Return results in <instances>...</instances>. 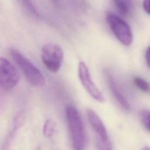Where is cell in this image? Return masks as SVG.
<instances>
[{
	"instance_id": "1",
	"label": "cell",
	"mask_w": 150,
	"mask_h": 150,
	"mask_svg": "<svg viewBox=\"0 0 150 150\" xmlns=\"http://www.w3.org/2000/svg\"><path fill=\"white\" fill-rule=\"evenodd\" d=\"M66 116L74 150H84L86 138L81 117L78 110L71 105L66 108Z\"/></svg>"
},
{
	"instance_id": "2",
	"label": "cell",
	"mask_w": 150,
	"mask_h": 150,
	"mask_svg": "<svg viewBox=\"0 0 150 150\" xmlns=\"http://www.w3.org/2000/svg\"><path fill=\"white\" fill-rule=\"evenodd\" d=\"M9 52L13 60L32 86L42 87L45 85L46 80L44 76L29 59L15 49H11Z\"/></svg>"
},
{
	"instance_id": "3",
	"label": "cell",
	"mask_w": 150,
	"mask_h": 150,
	"mask_svg": "<svg viewBox=\"0 0 150 150\" xmlns=\"http://www.w3.org/2000/svg\"><path fill=\"white\" fill-rule=\"evenodd\" d=\"M105 19L116 38L122 45L130 46L132 42L133 36L128 24L119 16L110 11L106 13Z\"/></svg>"
},
{
	"instance_id": "4",
	"label": "cell",
	"mask_w": 150,
	"mask_h": 150,
	"mask_svg": "<svg viewBox=\"0 0 150 150\" xmlns=\"http://www.w3.org/2000/svg\"><path fill=\"white\" fill-rule=\"evenodd\" d=\"M64 57L62 48L54 43H46L42 48V60L45 67L50 71L57 72L61 67Z\"/></svg>"
},
{
	"instance_id": "5",
	"label": "cell",
	"mask_w": 150,
	"mask_h": 150,
	"mask_svg": "<svg viewBox=\"0 0 150 150\" xmlns=\"http://www.w3.org/2000/svg\"><path fill=\"white\" fill-rule=\"evenodd\" d=\"M19 74L16 68L6 58H0V84L4 90L13 88L19 81Z\"/></svg>"
},
{
	"instance_id": "6",
	"label": "cell",
	"mask_w": 150,
	"mask_h": 150,
	"mask_svg": "<svg viewBox=\"0 0 150 150\" xmlns=\"http://www.w3.org/2000/svg\"><path fill=\"white\" fill-rule=\"evenodd\" d=\"M78 73L81 83L87 93L97 101L103 103L105 101V98L93 82L85 63L83 62H79Z\"/></svg>"
},
{
	"instance_id": "7",
	"label": "cell",
	"mask_w": 150,
	"mask_h": 150,
	"mask_svg": "<svg viewBox=\"0 0 150 150\" xmlns=\"http://www.w3.org/2000/svg\"><path fill=\"white\" fill-rule=\"evenodd\" d=\"M88 121L96 133V142H107L110 141L106 128L97 114L92 109L87 110Z\"/></svg>"
},
{
	"instance_id": "8",
	"label": "cell",
	"mask_w": 150,
	"mask_h": 150,
	"mask_svg": "<svg viewBox=\"0 0 150 150\" xmlns=\"http://www.w3.org/2000/svg\"><path fill=\"white\" fill-rule=\"evenodd\" d=\"M104 76L107 85L108 86V88L115 100L118 102V104L124 111L125 112H129L131 110L130 104L119 88L113 76L108 71L105 72Z\"/></svg>"
},
{
	"instance_id": "9",
	"label": "cell",
	"mask_w": 150,
	"mask_h": 150,
	"mask_svg": "<svg viewBox=\"0 0 150 150\" xmlns=\"http://www.w3.org/2000/svg\"><path fill=\"white\" fill-rule=\"evenodd\" d=\"M117 11L121 15L128 16L132 13L133 9L132 0H112Z\"/></svg>"
},
{
	"instance_id": "10",
	"label": "cell",
	"mask_w": 150,
	"mask_h": 150,
	"mask_svg": "<svg viewBox=\"0 0 150 150\" xmlns=\"http://www.w3.org/2000/svg\"><path fill=\"white\" fill-rule=\"evenodd\" d=\"M22 6L29 12L31 15L34 17L38 18L39 14L36 10L32 0H18Z\"/></svg>"
},
{
	"instance_id": "11",
	"label": "cell",
	"mask_w": 150,
	"mask_h": 150,
	"mask_svg": "<svg viewBox=\"0 0 150 150\" xmlns=\"http://www.w3.org/2000/svg\"><path fill=\"white\" fill-rule=\"evenodd\" d=\"M134 83L140 90L145 93L150 91L149 84L144 79L140 77H135L134 79Z\"/></svg>"
},
{
	"instance_id": "12",
	"label": "cell",
	"mask_w": 150,
	"mask_h": 150,
	"mask_svg": "<svg viewBox=\"0 0 150 150\" xmlns=\"http://www.w3.org/2000/svg\"><path fill=\"white\" fill-rule=\"evenodd\" d=\"M54 132V124L50 119H47L43 125V133L46 138H50Z\"/></svg>"
},
{
	"instance_id": "13",
	"label": "cell",
	"mask_w": 150,
	"mask_h": 150,
	"mask_svg": "<svg viewBox=\"0 0 150 150\" xmlns=\"http://www.w3.org/2000/svg\"><path fill=\"white\" fill-rule=\"evenodd\" d=\"M139 118L144 127L150 131V111H141L139 112Z\"/></svg>"
},
{
	"instance_id": "14",
	"label": "cell",
	"mask_w": 150,
	"mask_h": 150,
	"mask_svg": "<svg viewBox=\"0 0 150 150\" xmlns=\"http://www.w3.org/2000/svg\"><path fill=\"white\" fill-rule=\"evenodd\" d=\"M143 8L145 11L150 15V0H144Z\"/></svg>"
},
{
	"instance_id": "15",
	"label": "cell",
	"mask_w": 150,
	"mask_h": 150,
	"mask_svg": "<svg viewBox=\"0 0 150 150\" xmlns=\"http://www.w3.org/2000/svg\"><path fill=\"white\" fill-rule=\"evenodd\" d=\"M145 60H146L147 65L150 67V46H149L146 50Z\"/></svg>"
},
{
	"instance_id": "16",
	"label": "cell",
	"mask_w": 150,
	"mask_h": 150,
	"mask_svg": "<svg viewBox=\"0 0 150 150\" xmlns=\"http://www.w3.org/2000/svg\"><path fill=\"white\" fill-rule=\"evenodd\" d=\"M52 1L54 4H56V5H58L60 2V0H52Z\"/></svg>"
},
{
	"instance_id": "17",
	"label": "cell",
	"mask_w": 150,
	"mask_h": 150,
	"mask_svg": "<svg viewBox=\"0 0 150 150\" xmlns=\"http://www.w3.org/2000/svg\"><path fill=\"white\" fill-rule=\"evenodd\" d=\"M141 150H150V148L148 146H145V147H144Z\"/></svg>"
},
{
	"instance_id": "18",
	"label": "cell",
	"mask_w": 150,
	"mask_h": 150,
	"mask_svg": "<svg viewBox=\"0 0 150 150\" xmlns=\"http://www.w3.org/2000/svg\"><path fill=\"white\" fill-rule=\"evenodd\" d=\"M36 150H41L40 149V146H38V147H37V148H36Z\"/></svg>"
}]
</instances>
